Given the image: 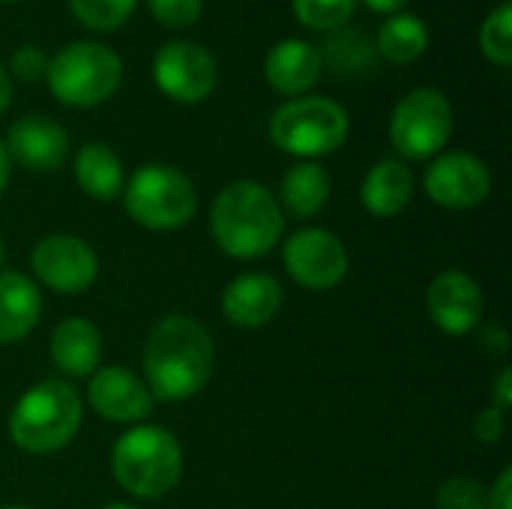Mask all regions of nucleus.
Masks as SVG:
<instances>
[{
    "instance_id": "nucleus-36",
    "label": "nucleus",
    "mask_w": 512,
    "mask_h": 509,
    "mask_svg": "<svg viewBox=\"0 0 512 509\" xmlns=\"http://www.w3.org/2000/svg\"><path fill=\"white\" fill-rule=\"evenodd\" d=\"M6 183H9V153H6V147L0 144V195H3V189H6Z\"/></svg>"
},
{
    "instance_id": "nucleus-14",
    "label": "nucleus",
    "mask_w": 512,
    "mask_h": 509,
    "mask_svg": "<svg viewBox=\"0 0 512 509\" xmlns=\"http://www.w3.org/2000/svg\"><path fill=\"white\" fill-rule=\"evenodd\" d=\"M87 402L108 423H141L153 411L147 384L123 366H99L90 375Z\"/></svg>"
},
{
    "instance_id": "nucleus-11",
    "label": "nucleus",
    "mask_w": 512,
    "mask_h": 509,
    "mask_svg": "<svg viewBox=\"0 0 512 509\" xmlns=\"http://www.w3.org/2000/svg\"><path fill=\"white\" fill-rule=\"evenodd\" d=\"M153 78H156V87L168 99L195 105L216 90L219 66H216V57L204 45L174 39L159 48L153 60Z\"/></svg>"
},
{
    "instance_id": "nucleus-1",
    "label": "nucleus",
    "mask_w": 512,
    "mask_h": 509,
    "mask_svg": "<svg viewBox=\"0 0 512 509\" xmlns=\"http://www.w3.org/2000/svg\"><path fill=\"white\" fill-rule=\"evenodd\" d=\"M144 384L153 399L186 402L198 396L216 366L210 333L186 315L162 318L144 342Z\"/></svg>"
},
{
    "instance_id": "nucleus-20",
    "label": "nucleus",
    "mask_w": 512,
    "mask_h": 509,
    "mask_svg": "<svg viewBox=\"0 0 512 509\" xmlns=\"http://www.w3.org/2000/svg\"><path fill=\"white\" fill-rule=\"evenodd\" d=\"M414 195V174L402 159H381L360 186L363 207L378 219H393L408 210Z\"/></svg>"
},
{
    "instance_id": "nucleus-4",
    "label": "nucleus",
    "mask_w": 512,
    "mask_h": 509,
    "mask_svg": "<svg viewBox=\"0 0 512 509\" xmlns=\"http://www.w3.org/2000/svg\"><path fill=\"white\" fill-rule=\"evenodd\" d=\"M81 396L66 381H42L30 387L9 414V435L18 450L48 456L63 450L81 429Z\"/></svg>"
},
{
    "instance_id": "nucleus-18",
    "label": "nucleus",
    "mask_w": 512,
    "mask_h": 509,
    "mask_svg": "<svg viewBox=\"0 0 512 509\" xmlns=\"http://www.w3.org/2000/svg\"><path fill=\"white\" fill-rule=\"evenodd\" d=\"M48 354L63 375L87 378L102 363V333L87 318H66L54 327Z\"/></svg>"
},
{
    "instance_id": "nucleus-5",
    "label": "nucleus",
    "mask_w": 512,
    "mask_h": 509,
    "mask_svg": "<svg viewBox=\"0 0 512 509\" xmlns=\"http://www.w3.org/2000/svg\"><path fill=\"white\" fill-rule=\"evenodd\" d=\"M123 78L120 57L99 42H72L48 57V90L72 108H93L114 96Z\"/></svg>"
},
{
    "instance_id": "nucleus-27",
    "label": "nucleus",
    "mask_w": 512,
    "mask_h": 509,
    "mask_svg": "<svg viewBox=\"0 0 512 509\" xmlns=\"http://www.w3.org/2000/svg\"><path fill=\"white\" fill-rule=\"evenodd\" d=\"M294 15L312 30H336L354 15L357 0H294Z\"/></svg>"
},
{
    "instance_id": "nucleus-12",
    "label": "nucleus",
    "mask_w": 512,
    "mask_h": 509,
    "mask_svg": "<svg viewBox=\"0 0 512 509\" xmlns=\"http://www.w3.org/2000/svg\"><path fill=\"white\" fill-rule=\"evenodd\" d=\"M426 195L447 210H471L480 207L492 192L489 165L465 150L441 153L423 177Z\"/></svg>"
},
{
    "instance_id": "nucleus-16",
    "label": "nucleus",
    "mask_w": 512,
    "mask_h": 509,
    "mask_svg": "<svg viewBox=\"0 0 512 509\" xmlns=\"http://www.w3.org/2000/svg\"><path fill=\"white\" fill-rule=\"evenodd\" d=\"M324 72L321 51L303 39H282L264 57V78L282 96H303Z\"/></svg>"
},
{
    "instance_id": "nucleus-23",
    "label": "nucleus",
    "mask_w": 512,
    "mask_h": 509,
    "mask_svg": "<svg viewBox=\"0 0 512 509\" xmlns=\"http://www.w3.org/2000/svg\"><path fill=\"white\" fill-rule=\"evenodd\" d=\"M375 48H378V57H384L390 63H399V66H408V63H414L417 57L426 54L429 27L417 15L396 12L381 24Z\"/></svg>"
},
{
    "instance_id": "nucleus-9",
    "label": "nucleus",
    "mask_w": 512,
    "mask_h": 509,
    "mask_svg": "<svg viewBox=\"0 0 512 509\" xmlns=\"http://www.w3.org/2000/svg\"><path fill=\"white\" fill-rule=\"evenodd\" d=\"M288 276L309 291H330L348 276V249L327 228H300L282 249Z\"/></svg>"
},
{
    "instance_id": "nucleus-24",
    "label": "nucleus",
    "mask_w": 512,
    "mask_h": 509,
    "mask_svg": "<svg viewBox=\"0 0 512 509\" xmlns=\"http://www.w3.org/2000/svg\"><path fill=\"white\" fill-rule=\"evenodd\" d=\"M321 60L330 63L339 75H363L369 69H375L378 63V48L375 42L357 30V27H336L330 30Z\"/></svg>"
},
{
    "instance_id": "nucleus-21",
    "label": "nucleus",
    "mask_w": 512,
    "mask_h": 509,
    "mask_svg": "<svg viewBox=\"0 0 512 509\" xmlns=\"http://www.w3.org/2000/svg\"><path fill=\"white\" fill-rule=\"evenodd\" d=\"M75 183L93 201H114L126 186L120 156L108 144H84L75 153Z\"/></svg>"
},
{
    "instance_id": "nucleus-19",
    "label": "nucleus",
    "mask_w": 512,
    "mask_h": 509,
    "mask_svg": "<svg viewBox=\"0 0 512 509\" xmlns=\"http://www.w3.org/2000/svg\"><path fill=\"white\" fill-rule=\"evenodd\" d=\"M42 318V294L39 285L18 273H0V345H15L33 333Z\"/></svg>"
},
{
    "instance_id": "nucleus-3",
    "label": "nucleus",
    "mask_w": 512,
    "mask_h": 509,
    "mask_svg": "<svg viewBox=\"0 0 512 509\" xmlns=\"http://www.w3.org/2000/svg\"><path fill=\"white\" fill-rule=\"evenodd\" d=\"M111 471L123 492L141 501L165 498L183 477V447L165 426H135L117 438Z\"/></svg>"
},
{
    "instance_id": "nucleus-38",
    "label": "nucleus",
    "mask_w": 512,
    "mask_h": 509,
    "mask_svg": "<svg viewBox=\"0 0 512 509\" xmlns=\"http://www.w3.org/2000/svg\"><path fill=\"white\" fill-rule=\"evenodd\" d=\"M3 258H6V246H3V237H0V264H3Z\"/></svg>"
},
{
    "instance_id": "nucleus-15",
    "label": "nucleus",
    "mask_w": 512,
    "mask_h": 509,
    "mask_svg": "<svg viewBox=\"0 0 512 509\" xmlns=\"http://www.w3.org/2000/svg\"><path fill=\"white\" fill-rule=\"evenodd\" d=\"M3 147L9 153V159H15L21 168L36 171V174H48L66 162L69 135L57 120L42 117V114H30V117H21L12 123Z\"/></svg>"
},
{
    "instance_id": "nucleus-29",
    "label": "nucleus",
    "mask_w": 512,
    "mask_h": 509,
    "mask_svg": "<svg viewBox=\"0 0 512 509\" xmlns=\"http://www.w3.org/2000/svg\"><path fill=\"white\" fill-rule=\"evenodd\" d=\"M153 18L165 27H174V30H183V27H192L198 18H201V9L204 3L201 0H147Z\"/></svg>"
},
{
    "instance_id": "nucleus-6",
    "label": "nucleus",
    "mask_w": 512,
    "mask_h": 509,
    "mask_svg": "<svg viewBox=\"0 0 512 509\" xmlns=\"http://www.w3.org/2000/svg\"><path fill=\"white\" fill-rule=\"evenodd\" d=\"M351 132L348 111L327 96H297L270 117V141L303 159L327 156L345 144Z\"/></svg>"
},
{
    "instance_id": "nucleus-25",
    "label": "nucleus",
    "mask_w": 512,
    "mask_h": 509,
    "mask_svg": "<svg viewBox=\"0 0 512 509\" xmlns=\"http://www.w3.org/2000/svg\"><path fill=\"white\" fill-rule=\"evenodd\" d=\"M480 51L498 63V66H510L512 60V6L504 3L498 6L480 27Z\"/></svg>"
},
{
    "instance_id": "nucleus-31",
    "label": "nucleus",
    "mask_w": 512,
    "mask_h": 509,
    "mask_svg": "<svg viewBox=\"0 0 512 509\" xmlns=\"http://www.w3.org/2000/svg\"><path fill=\"white\" fill-rule=\"evenodd\" d=\"M504 429H507V414L492 405L486 411H480L474 420V438L480 444H498L504 438Z\"/></svg>"
},
{
    "instance_id": "nucleus-22",
    "label": "nucleus",
    "mask_w": 512,
    "mask_h": 509,
    "mask_svg": "<svg viewBox=\"0 0 512 509\" xmlns=\"http://www.w3.org/2000/svg\"><path fill=\"white\" fill-rule=\"evenodd\" d=\"M330 174L318 162H297L285 171L279 186V207L294 219H312L330 201Z\"/></svg>"
},
{
    "instance_id": "nucleus-39",
    "label": "nucleus",
    "mask_w": 512,
    "mask_h": 509,
    "mask_svg": "<svg viewBox=\"0 0 512 509\" xmlns=\"http://www.w3.org/2000/svg\"><path fill=\"white\" fill-rule=\"evenodd\" d=\"M0 509H30V507H21V504H15V507H0Z\"/></svg>"
},
{
    "instance_id": "nucleus-33",
    "label": "nucleus",
    "mask_w": 512,
    "mask_h": 509,
    "mask_svg": "<svg viewBox=\"0 0 512 509\" xmlns=\"http://www.w3.org/2000/svg\"><path fill=\"white\" fill-rule=\"evenodd\" d=\"M492 408H498V411H510L512 408V369L510 366H504L501 372H498V378H495V387H492Z\"/></svg>"
},
{
    "instance_id": "nucleus-28",
    "label": "nucleus",
    "mask_w": 512,
    "mask_h": 509,
    "mask_svg": "<svg viewBox=\"0 0 512 509\" xmlns=\"http://www.w3.org/2000/svg\"><path fill=\"white\" fill-rule=\"evenodd\" d=\"M489 489L477 477H450L438 489V509H486Z\"/></svg>"
},
{
    "instance_id": "nucleus-37",
    "label": "nucleus",
    "mask_w": 512,
    "mask_h": 509,
    "mask_svg": "<svg viewBox=\"0 0 512 509\" xmlns=\"http://www.w3.org/2000/svg\"><path fill=\"white\" fill-rule=\"evenodd\" d=\"M105 509H138V507H129V504H120V501H117V504H108Z\"/></svg>"
},
{
    "instance_id": "nucleus-13",
    "label": "nucleus",
    "mask_w": 512,
    "mask_h": 509,
    "mask_svg": "<svg viewBox=\"0 0 512 509\" xmlns=\"http://www.w3.org/2000/svg\"><path fill=\"white\" fill-rule=\"evenodd\" d=\"M426 306L435 327H441L450 336H465L477 330V324L483 321L486 300L474 276H468L465 270H444L432 279Z\"/></svg>"
},
{
    "instance_id": "nucleus-17",
    "label": "nucleus",
    "mask_w": 512,
    "mask_h": 509,
    "mask_svg": "<svg viewBox=\"0 0 512 509\" xmlns=\"http://www.w3.org/2000/svg\"><path fill=\"white\" fill-rule=\"evenodd\" d=\"M282 306V285L267 273H243L222 294V312L237 327H267Z\"/></svg>"
},
{
    "instance_id": "nucleus-40",
    "label": "nucleus",
    "mask_w": 512,
    "mask_h": 509,
    "mask_svg": "<svg viewBox=\"0 0 512 509\" xmlns=\"http://www.w3.org/2000/svg\"><path fill=\"white\" fill-rule=\"evenodd\" d=\"M3 3H9V0H3Z\"/></svg>"
},
{
    "instance_id": "nucleus-30",
    "label": "nucleus",
    "mask_w": 512,
    "mask_h": 509,
    "mask_svg": "<svg viewBox=\"0 0 512 509\" xmlns=\"http://www.w3.org/2000/svg\"><path fill=\"white\" fill-rule=\"evenodd\" d=\"M9 66H12V72H15L21 81H39V78H45V72H48V57H45V51L36 48V45H21V48L12 54Z\"/></svg>"
},
{
    "instance_id": "nucleus-10",
    "label": "nucleus",
    "mask_w": 512,
    "mask_h": 509,
    "mask_svg": "<svg viewBox=\"0 0 512 509\" xmlns=\"http://www.w3.org/2000/svg\"><path fill=\"white\" fill-rule=\"evenodd\" d=\"M33 276L57 294H84L99 276L93 246L75 234H48L30 252Z\"/></svg>"
},
{
    "instance_id": "nucleus-8",
    "label": "nucleus",
    "mask_w": 512,
    "mask_h": 509,
    "mask_svg": "<svg viewBox=\"0 0 512 509\" xmlns=\"http://www.w3.org/2000/svg\"><path fill=\"white\" fill-rule=\"evenodd\" d=\"M453 135V105L435 87H417L399 99L390 117V141L405 159H432Z\"/></svg>"
},
{
    "instance_id": "nucleus-32",
    "label": "nucleus",
    "mask_w": 512,
    "mask_h": 509,
    "mask_svg": "<svg viewBox=\"0 0 512 509\" xmlns=\"http://www.w3.org/2000/svg\"><path fill=\"white\" fill-rule=\"evenodd\" d=\"M486 509H512V468H504L495 486L489 489Z\"/></svg>"
},
{
    "instance_id": "nucleus-26",
    "label": "nucleus",
    "mask_w": 512,
    "mask_h": 509,
    "mask_svg": "<svg viewBox=\"0 0 512 509\" xmlns=\"http://www.w3.org/2000/svg\"><path fill=\"white\" fill-rule=\"evenodd\" d=\"M138 0H69L72 15L90 30H117Z\"/></svg>"
},
{
    "instance_id": "nucleus-2",
    "label": "nucleus",
    "mask_w": 512,
    "mask_h": 509,
    "mask_svg": "<svg viewBox=\"0 0 512 509\" xmlns=\"http://www.w3.org/2000/svg\"><path fill=\"white\" fill-rule=\"evenodd\" d=\"M210 231L225 255L252 261L276 249L285 231V213L267 186L234 180L210 207Z\"/></svg>"
},
{
    "instance_id": "nucleus-34",
    "label": "nucleus",
    "mask_w": 512,
    "mask_h": 509,
    "mask_svg": "<svg viewBox=\"0 0 512 509\" xmlns=\"http://www.w3.org/2000/svg\"><path fill=\"white\" fill-rule=\"evenodd\" d=\"M372 12H381V15H396L402 12L411 0H363Z\"/></svg>"
},
{
    "instance_id": "nucleus-7",
    "label": "nucleus",
    "mask_w": 512,
    "mask_h": 509,
    "mask_svg": "<svg viewBox=\"0 0 512 509\" xmlns=\"http://www.w3.org/2000/svg\"><path fill=\"white\" fill-rule=\"evenodd\" d=\"M126 213L150 231H177L192 222L198 192L192 180L171 165H141L123 186Z\"/></svg>"
},
{
    "instance_id": "nucleus-35",
    "label": "nucleus",
    "mask_w": 512,
    "mask_h": 509,
    "mask_svg": "<svg viewBox=\"0 0 512 509\" xmlns=\"http://www.w3.org/2000/svg\"><path fill=\"white\" fill-rule=\"evenodd\" d=\"M9 102H12V81H9V72L0 66V114L9 108Z\"/></svg>"
}]
</instances>
